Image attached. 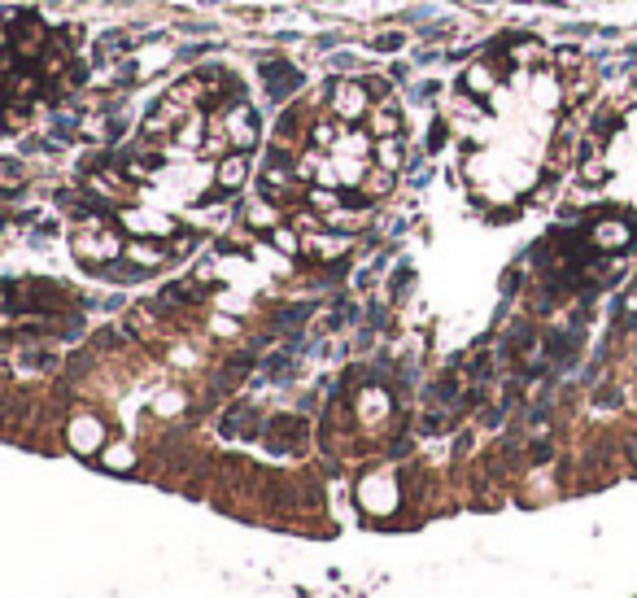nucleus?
<instances>
[{"label": "nucleus", "instance_id": "obj_19", "mask_svg": "<svg viewBox=\"0 0 637 598\" xmlns=\"http://www.w3.org/2000/svg\"><path fill=\"white\" fill-rule=\"evenodd\" d=\"M245 223L249 227H275V210L267 206V201H258V206L245 210Z\"/></svg>", "mask_w": 637, "mask_h": 598}, {"label": "nucleus", "instance_id": "obj_18", "mask_svg": "<svg viewBox=\"0 0 637 598\" xmlns=\"http://www.w3.org/2000/svg\"><path fill=\"white\" fill-rule=\"evenodd\" d=\"M363 415H367V420H376V415L384 420V415H389V398H384V393H376V389L363 393Z\"/></svg>", "mask_w": 637, "mask_h": 598}, {"label": "nucleus", "instance_id": "obj_22", "mask_svg": "<svg viewBox=\"0 0 637 598\" xmlns=\"http://www.w3.org/2000/svg\"><path fill=\"white\" fill-rule=\"evenodd\" d=\"M446 145V123H432V136H428V149H441Z\"/></svg>", "mask_w": 637, "mask_h": 598}, {"label": "nucleus", "instance_id": "obj_6", "mask_svg": "<svg viewBox=\"0 0 637 598\" xmlns=\"http://www.w3.org/2000/svg\"><path fill=\"white\" fill-rule=\"evenodd\" d=\"M44 40H48V35H44V27H40V22H35L31 14H22L18 27L9 31V49H14L18 57H35V53L44 49Z\"/></svg>", "mask_w": 637, "mask_h": 598}, {"label": "nucleus", "instance_id": "obj_10", "mask_svg": "<svg viewBox=\"0 0 637 598\" xmlns=\"http://www.w3.org/2000/svg\"><path fill=\"white\" fill-rule=\"evenodd\" d=\"M393 175H398V171H384V166H367L363 179H358V197H363V201L384 197V193L393 188Z\"/></svg>", "mask_w": 637, "mask_h": 598}, {"label": "nucleus", "instance_id": "obj_1", "mask_svg": "<svg viewBox=\"0 0 637 598\" xmlns=\"http://www.w3.org/2000/svg\"><path fill=\"white\" fill-rule=\"evenodd\" d=\"M223 118V131H227V145L240 149V153H249L258 145V114H254V105H249L245 97H236V101H227V110H219Z\"/></svg>", "mask_w": 637, "mask_h": 598}, {"label": "nucleus", "instance_id": "obj_4", "mask_svg": "<svg viewBox=\"0 0 637 598\" xmlns=\"http://www.w3.org/2000/svg\"><path fill=\"white\" fill-rule=\"evenodd\" d=\"M262 79H267V88H271V101H288L297 92V83H302V75H297L284 57H267V62H262Z\"/></svg>", "mask_w": 637, "mask_h": 598}, {"label": "nucleus", "instance_id": "obj_12", "mask_svg": "<svg viewBox=\"0 0 637 598\" xmlns=\"http://www.w3.org/2000/svg\"><path fill=\"white\" fill-rule=\"evenodd\" d=\"M101 420H88V415H83V420H75L70 424V446L75 450H83V454H92L96 446H101Z\"/></svg>", "mask_w": 637, "mask_h": 598}, {"label": "nucleus", "instance_id": "obj_9", "mask_svg": "<svg viewBox=\"0 0 637 598\" xmlns=\"http://www.w3.org/2000/svg\"><path fill=\"white\" fill-rule=\"evenodd\" d=\"M302 433H306L302 420H293V415H280V420L267 428V441H271V450H293Z\"/></svg>", "mask_w": 637, "mask_h": 598}, {"label": "nucleus", "instance_id": "obj_13", "mask_svg": "<svg viewBox=\"0 0 637 598\" xmlns=\"http://www.w3.org/2000/svg\"><path fill=\"white\" fill-rule=\"evenodd\" d=\"M363 507L367 511H389L393 507V481L367 476V481H363Z\"/></svg>", "mask_w": 637, "mask_h": 598}, {"label": "nucleus", "instance_id": "obj_20", "mask_svg": "<svg viewBox=\"0 0 637 598\" xmlns=\"http://www.w3.org/2000/svg\"><path fill=\"white\" fill-rule=\"evenodd\" d=\"M402 40H406V35H402V31L376 35V49H380V53H398V49H402Z\"/></svg>", "mask_w": 637, "mask_h": 598}, {"label": "nucleus", "instance_id": "obj_2", "mask_svg": "<svg viewBox=\"0 0 637 598\" xmlns=\"http://www.w3.org/2000/svg\"><path fill=\"white\" fill-rule=\"evenodd\" d=\"M371 110V92H367V83H332V114L341 118L345 127L350 123H363Z\"/></svg>", "mask_w": 637, "mask_h": 598}, {"label": "nucleus", "instance_id": "obj_21", "mask_svg": "<svg viewBox=\"0 0 637 598\" xmlns=\"http://www.w3.org/2000/svg\"><path fill=\"white\" fill-rule=\"evenodd\" d=\"M271 236H275V245H280L284 254H297V249H302V245H297V236H293V232H271Z\"/></svg>", "mask_w": 637, "mask_h": 598}, {"label": "nucleus", "instance_id": "obj_8", "mask_svg": "<svg viewBox=\"0 0 637 598\" xmlns=\"http://www.w3.org/2000/svg\"><path fill=\"white\" fill-rule=\"evenodd\" d=\"M367 127H371V140L402 136V114H398V105H376V101H371V110H367Z\"/></svg>", "mask_w": 637, "mask_h": 598}, {"label": "nucleus", "instance_id": "obj_16", "mask_svg": "<svg viewBox=\"0 0 637 598\" xmlns=\"http://www.w3.org/2000/svg\"><path fill=\"white\" fill-rule=\"evenodd\" d=\"M22 184H27V171H22V162L0 158V188H5V193H18Z\"/></svg>", "mask_w": 637, "mask_h": 598}, {"label": "nucleus", "instance_id": "obj_15", "mask_svg": "<svg viewBox=\"0 0 637 598\" xmlns=\"http://www.w3.org/2000/svg\"><path fill=\"white\" fill-rule=\"evenodd\" d=\"M594 241L603 245V249H620L624 241H629V227H624V223H598L594 227Z\"/></svg>", "mask_w": 637, "mask_h": 598}, {"label": "nucleus", "instance_id": "obj_14", "mask_svg": "<svg viewBox=\"0 0 637 598\" xmlns=\"http://www.w3.org/2000/svg\"><path fill=\"white\" fill-rule=\"evenodd\" d=\"M371 158L384 171H398L402 166V136H384V140H371Z\"/></svg>", "mask_w": 637, "mask_h": 598}, {"label": "nucleus", "instance_id": "obj_7", "mask_svg": "<svg viewBox=\"0 0 637 598\" xmlns=\"http://www.w3.org/2000/svg\"><path fill=\"white\" fill-rule=\"evenodd\" d=\"M498 79H502L498 62H472L463 70V92H480V97H489V92L498 88Z\"/></svg>", "mask_w": 637, "mask_h": 598}, {"label": "nucleus", "instance_id": "obj_5", "mask_svg": "<svg viewBox=\"0 0 637 598\" xmlns=\"http://www.w3.org/2000/svg\"><path fill=\"white\" fill-rule=\"evenodd\" d=\"M245 179H249V153H240V149L223 153L219 166H214V184H219L223 193H236Z\"/></svg>", "mask_w": 637, "mask_h": 598}, {"label": "nucleus", "instance_id": "obj_17", "mask_svg": "<svg viewBox=\"0 0 637 598\" xmlns=\"http://www.w3.org/2000/svg\"><path fill=\"white\" fill-rule=\"evenodd\" d=\"M179 145H184V149H201V145H206V140H201V114H192L188 118V123L184 127H179Z\"/></svg>", "mask_w": 637, "mask_h": 598}, {"label": "nucleus", "instance_id": "obj_11", "mask_svg": "<svg viewBox=\"0 0 637 598\" xmlns=\"http://www.w3.org/2000/svg\"><path fill=\"white\" fill-rule=\"evenodd\" d=\"M123 254L136 262V267L149 271V267H162V262L171 258V249H162L158 241H136V245H123Z\"/></svg>", "mask_w": 637, "mask_h": 598}, {"label": "nucleus", "instance_id": "obj_3", "mask_svg": "<svg viewBox=\"0 0 637 598\" xmlns=\"http://www.w3.org/2000/svg\"><path fill=\"white\" fill-rule=\"evenodd\" d=\"M70 249H75L79 262H105V258H118L123 254V241L105 227V232H96V227H88V232H79L75 241H70Z\"/></svg>", "mask_w": 637, "mask_h": 598}]
</instances>
